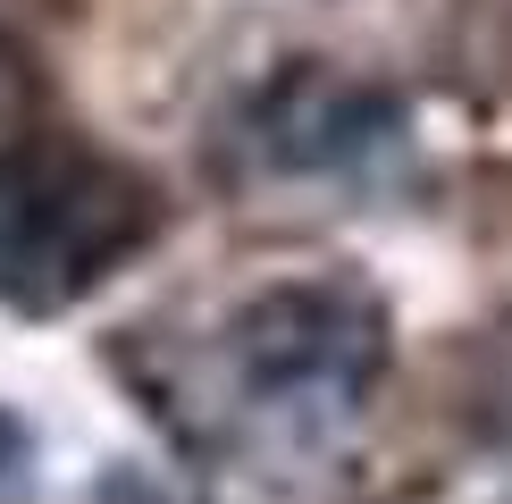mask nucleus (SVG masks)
<instances>
[{
    "label": "nucleus",
    "instance_id": "obj_3",
    "mask_svg": "<svg viewBox=\"0 0 512 504\" xmlns=\"http://www.w3.org/2000/svg\"><path fill=\"white\" fill-rule=\"evenodd\" d=\"M403 135V101L387 84H361V76H328V68H286L269 84L261 101H252V143H261L269 168H294V177H311V168H353L370 160L378 143Z\"/></svg>",
    "mask_w": 512,
    "mask_h": 504
},
{
    "label": "nucleus",
    "instance_id": "obj_5",
    "mask_svg": "<svg viewBox=\"0 0 512 504\" xmlns=\"http://www.w3.org/2000/svg\"><path fill=\"white\" fill-rule=\"evenodd\" d=\"M17 84H26V76H17V59L0 51V101H17Z\"/></svg>",
    "mask_w": 512,
    "mask_h": 504
},
{
    "label": "nucleus",
    "instance_id": "obj_1",
    "mask_svg": "<svg viewBox=\"0 0 512 504\" xmlns=\"http://www.w3.org/2000/svg\"><path fill=\"white\" fill-rule=\"evenodd\" d=\"M160 227V194L84 143H9L0 152V303L68 311L84 286Z\"/></svg>",
    "mask_w": 512,
    "mask_h": 504
},
{
    "label": "nucleus",
    "instance_id": "obj_2",
    "mask_svg": "<svg viewBox=\"0 0 512 504\" xmlns=\"http://www.w3.org/2000/svg\"><path fill=\"white\" fill-rule=\"evenodd\" d=\"M227 353H236V378L252 404L286 420H345L370 395V378L387 370V320L361 286L303 278L244 303L236 328H227Z\"/></svg>",
    "mask_w": 512,
    "mask_h": 504
},
{
    "label": "nucleus",
    "instance_id": "obj_4",
    "mask_svg": "<svg viewBox=\"0 0 512 504\" xmlns=\"http://www.w3.org/2000/svg\"><path fill=\"white\" fill-rule=\"evenodd\" d=\"M17 462H26V420H17L9 404H0V479H9Z\"/></svg>",
    "mask_w": 512,
    "mask_h": 504
}]
</instances>
